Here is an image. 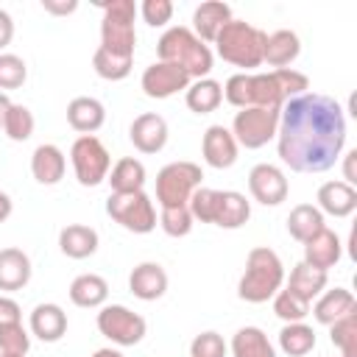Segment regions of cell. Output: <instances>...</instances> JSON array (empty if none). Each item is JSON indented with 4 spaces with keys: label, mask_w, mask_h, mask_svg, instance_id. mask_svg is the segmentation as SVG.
<instances>
[{
    "label": "cell",
    "mask_w": 357,
    "mask_h": 357,
    "mask_svg": "<svg viewBox=\"0 0 357 357\" xmlns=\"http://www.w3.org/2000/svg\"><path fill=\"white\" fill-rule=\"evenodd\" d=\"M346 145V117L335 98L304 92L284 100L279 112V159L296 173H324L335 167Z\"/></svg>",
    "instance_id": "cell-1"
},
{
    "label": "cell",
    "mask_w": 357,
    "mask_h": 357,
    "mask_svg": "<svg viewBox=\"0 0 357 357\" xmlns=\"http://www.w3.org/2000/svg\"><path fill=\"white\" fill-rule=\"evenodd\" d=\"M284 284V265L279 254L268 245H257L245 257V271L237 282V296L248 304H262L273 298Z\"/></svg>",
    "instance_id": "cell-2"
},
{
    "label": "cell",
    "mask_w": 357,
    "mask_h": 357,
    "mask_svg": "<svg viewBox=\"0 0 357 357\" xmlns=\"http://www.w3.org/2000/svg\"><path fill=\"white\" fill-rule=\"evenodd\" d=\"M156 56L159 61L178 64L190 78H206L212 70V50L204 45L187 25H173L167 28L159 42H156Z\"/></svg>",
    "instance_id": "cell-3"
},
{
    "label": "cell",
    "mask_w": 357,
    "mask_h": 357,
    "mask_svg": "<svg viewBox=\"0 0 357 357\" xmlns=\"http://www.w3.org/2000/svg\"><path fill=\"white\" fill-rule=\"evenodd\" d=\"M265 31L245 22V20H229L220 33L215 36V50L223 61L243 67L245 73L262 64V50H265Z\"/></svg>",
    "instance_id": "cell-4"
},
{
    "label": "cell",
    "mask_w": 357,
    "mask_h": 357,
    "mask_svg": "<svg viewBox=\"0 0 357 357\" xmlns=\"http://www.w3.org/2000/svg\"><path fill=\"white\" fill-rule=\"evenodd\" d=\"M98 6L103 8L100 47H106L109 53L134 59V47H137V31H134L137 6H134V0H98Z\"/></svg>",
    "instance_id": "cell-5"
},
{
    "label": "cell",
    "mask_w": 357,
    "mask_h": 357,
    "mask_svg": "<svg viewBox=\"0 0 357 357\" xmlns=\"http://www.w3.org/2000/svg\"><path fill=\"white\" fill-rule=\"evenodd\" d=\"M223 98L237 109H248V106L282 109L284 106V98L271 73H234L223 84Z\"/></svg>",
    "instance_id": "cell-6"
},
{
    "label": "cell",
    "mask_w": 357,
    "mask_h": 357,
    "mask_svg": "<svg viewBox=\"0 0 357 357\" xmlns=\"http://www.w3.org/2000/svg\"><path fill=\"white\" fill-rule=\"evenodd\" d=\"M204 170L195 162H170L156 173V201L159 206H187L190 195L201 187Z\"/></svg>",
    "instance_id": "cell-7"
},
{
    "label": "cell",
    "mask_w": 357,
    "mask_h": 357,
    "mask_svg": "<svg viewBox=\"0 0 357 357\" xmlns=\"http://www.w3.org/2000/svg\"><path fill=\"white\" fill-rule=\"evenodd\" d=\"M106 215L134 234H148L156 229V209L145 190L139 192H112L106 198Z\"/></svg>",
    "instance_id": "cell-8"
},
{
    "label": "cell",
    "mask_w": 357,
    "mask_h": 357,
    "mask_svg": "<svg viewBox=\"0 0 357 357\" xmlns=\"http://www.w3.org/2000/svg\"><path fill=\"white\" fill-rule=\"evenodd\" d=\"M279 112L282 109H265V106H248L240 109L231 120V137L237 139V145L257 151L262 145H268L271 139H276L279 131Z\"/></svg>",
    "instance_id": "cell-9"
},
{
    "label": "cell",
    "mask_w": 357,
    "mask_h": 357,
    "mask_svg": "<svg viewBox=\"0 0 357 357\" xmlns=\"http://www.w3.org/2000/svg\"><path fill=\"white\" fill-rule=\"evenodd\" d=\"M70 162H73V173L78 178V184H84V187H98L100 181H106V176L112 170V156L95 134H81L73 142Z\"/></svg>",
    "instance_id": "cell-10"
},
{
    "label": "cell",
    "mask_w": 357,
    "mask_h": 357,
    "mask_svg": "<svg viewBox=\"0 0 357 357\" xmlns=\"http://www.w3.org/2000/svg\"><path fill=\"white\" fill-rule=\"evenodd\" d=\"M98 332L109 337L114 346H137L145 337L148 324L139 312L123 304H106L98 312Z\"/></svg>",
    "instance_id": "cell-11"
},
{
    "label": "cell",
    "mask_w": 357,
    "mask_h": 357,
    "mask_svg": "<svg viewBox=\"0 0 357 357\" xmlns=\"http://www.w3.org/2000/svg\"><path fill=\"white\" fill-rule=\"evenodd\" d=\"M190 75L178 67V64H170V61H153L151 67H145L142 78H139V86L148 98H156V100H165L181 89L190 86Z\"/></svg>",
    "instance_id": "cell-12"
},
{
    "label": "cell",
    "mask_w": 357,
    "mask_h": 357,
    "mask_svg": "<svg viewBox=\"0 0 357 357\" xmlns=\"http://www.w3.org/2000/svg\"><path fill=\"white\" fill-rule=\"evenodd\" d=\"M248 190L254 195V201H259L262 206H279L287 198V176L282 173V167L259 162L251 167L248 173Z\"/></svg>",
    "instance_id": "cell-13"
},
{
    "label": "cell",
    "mask_w": 357,
    "mask_h": 357,
    "mask_svg": "<svg viewBox=\"0 0 357 357\" xmlns=\"http://www.w3.org/2000/svg\"><path fill=\"white\" fill-rule=\"evenodd\" d=\"M237 139L231 137V131L226 126H209L204 131V139H201V153H204V162L215 170H226L237 162Z\"/></svg>",
    "instance_id": "cell-14"
},
{
    "label": "cell",
    "mask_w": 357,
    "mask_h": 357,
    "mask_svg": "<svg viewBox=\"0 0 357 357\" xmlns=\"http://www.w3.org/2000/svg\"><path fill=\"white\" fill-rule=\"evenodd\" d=\"M128 137L139 153H159L167 145V120L156 112H145L134 117Z\"/></svg>",
    "instance_id": "cell-15"
},
{
    "label": "cell",
    "mask_w": 357,
    "mask_h": 357,
    "mask_svg": "<svg viewBox=\"0 0 357 357\" xmlns=\"http://www.w3.org/2000/svg\"><path fill=\"white\" fill-rule=\"evenodd\" d=\"M340 257H343L340 237L332 229L324 226L315 237H310L304 243V259L301 262H307L310 268H318V271H329V268H335L340 262Z\"/></svg>",
    "instance_id": "cell-16"
},
{
    "label": "cell",
    "mask_w": 357,
    "mask_h": 357,
    "mask_svg": "<svg viewBox=\"0 0 357 357\" xmlns=\"http://www.w3.org/2000/svg\"><path fill=\"white\" fill-rule=\"evenodd\" d=\"M128 290L139 301H156L167 293V273L159 262H139L128 273Z\"/></svg>",
    "instance_id": "cell-17"
},
{
    "label": "cell",
    "mask_w": 357,
    "mask_h": 357,
    "mask_svg": "<svg viewBox=\"0 0 357 357\" xmlns=\"http://www.w3.org/2000/svg\"><path fill=\"white\" fill-rule=\"evenodd\" d=\"M231 20V6L223 0H206L192 11V33L206 45L215 42V36L220 33V28Z\"/></svg>",
    "instance_id": "cell-18"
},
{
    "label": "cell",
    "mask_w": 357,
    "mask_h": 357,
    "mask_svg": "<svg viewBox=\"0 0 357 357\" xmlns=\"http://www.w3.org/2000/svg\"><path fill=\"white\" fill-rule=\"evenodd\" d=\"M318 209L321 215L349 218L357 209V190L346 181H324L318 187Z\"/></svg>",
    "instance_id": "cell-19"
},
{
    "label": "cell",
    "mask_w": 357,
    "mask_h": 357,
    "mask_svg": "<svg viewBox=\"0 0 357 357\" xmlns=\"http://www.w3.org/2000/svg\"><path fill=\"white\" fill-rule=\"evenodd\" d=\"M64 167H67V159L61 153L59 145H50V142H42L33 148L31 153V173L39 184H59L64 178Z\"/></svg>",
    "instance_id": "cell-20"
},
{
    "label": "cell",
    "mask_w": 357,
    "mask_h": 357,
    "mask_svg": "<svg viewBox=\"0 0 357 357\" xmlns=\"http://www.w3.org/2000/svg\"><path fill=\"white\" fill-rule=\"evenodd\" d=\"M67 332V312L59 304H36L31 312V335H36L42 343H56Z\"/></svg>",
    "instance_id": "cell-21"
},
{
    "label": "cell",
    "mask_w": 357,
    "mask_h": 357,
    "mask_svg": "<svg viewBox=\"0 0 357 357\" xmlns=\"http://www.w3.org/2000/svg\"><path fill=\"white\" fill-rule=\"evenodd\" d=\"M67 123L78 134H95L106 123V109H103V103L98 98H89V95L73 98L67 103Z\"/></svg>",
    "instance_id": "cell-22"
},
{
    "label": "cell",
    "mask_w": 357,
    "mask_h": 357,
    "mask_svg": "<svg viewBox=\"0 0 357 357\" xmlns=\"http://www.w3.org/2000/svg\"><path fill=\"white\" fill-rule=\"evenodd\" d=\"M354 310H357V301H354L351 290H346V287L324 290V293L315 298V304H312V315H315V321L324 324V326H332L337 318H343V315H349V312H354Z\"/></svg>",
    "instance_id": "cell-23"
},
{
    "label": "cell",
    "mask_w": 357,
    "mask_h": 357,
    "mask_svg": "<svg viewBox=\"0 0 357 357\" xmlns=\"http://www.w3.org/2000/svg\"><path fill=\"white\" fill-rule=\"evenodd\" d=\"M31 282V259L22 248H3L0 251V290L14 293Z\"/></svg>",
    "instance_id": "cell-24"
},
{
    "label": "cell",
    "mask_w": 357,
    "mask_h": 357,
    "mask_svg": "<svg viewBox=\"0 0 357 357\" xmlns=\"http://www.w3.org/2000/svg\"><path fill=\"white\" fill-rule=\"evenodd\" d=\"M251 218V201L237 190H220L218 209H215V226L220 229H240Z\"/></svg>",
    "instance_id": "cell-25"
},
{
    "label": "cell",
    "mask_w": 357,
    "mask_h": 357,
    "mask_svg": "<svg viewBox=\"0 0 357 357\" xmlns=\"http://www.w3.org/2000/svg\"><path fill=\"white\" fill-rule=\"evenodd\" d=\"M301 53V42L293 31L282 28V31H273L265 36V50H262V61H268L271 67L282 70V67H290Z\"/></svg>",
    "instance_id": "cell-26"
},
{
    "label": "cell",
    "mask_w": 357,
    "mask_h": 357,
    "mask_svg": "<svg viewBox=\"0 0 357 357\" xmlns=\"http://www.w3.org/2000/svg\"><path fill=\"white\" fill-rule=\"evenodd\" d=\"M59 248L70 259H86L98 251V231L84 223H70L59 231Z\"/></svg>",
    "instance_id": "cell-27"
},
{
    "label": "cell",
    "mask_w": 357,
    "mask_h": 357,
    "mask_svg": "<svg viewBox=\"0 0 357 357\" xmlns=\"http://www.w3.org/2000/svg\"><path fill=\"white\" fill-rule=\"evenodd\" d=\"M326 282H329L326 271H318V268H310L307 262H298V265L290 271V279H287V287H284V290H290L296 298L312 304V301L326 290Z\"/></svg>",
    "instance_id": "cell-28"
},
{
    "label": "cell",
    "mask_w": 357,
    "mask_h": 357,
    "mask_svg": "<svg viewBox=\"0 0 357 357\" xmlns=\"http://www.w3.org/2000/svg\"><path fill=\"white\" fill-rule=\"evenodd\" d=\"M106 298H109V282L98 273H81L70 282V301L75 307L95 310V307H103Z\"/></svg>",
    "instance_id": "cell-29"
},
{
    "label": "cell",
    "mask_w": 357,
    "mask_h": 357,
    "mask_svg": "<svg viewBox=\"0 0 357 357\" xmlns=\"http://www.w3.org/2000/svg\"><path fill=\"white\" fill-rule=\"evenodd\" d=\"M184 100L187 109L195 114H209L223 103V84H218L215 78H198L190 81V86L184 89Z\"/></svg>",
    "instance_id": "cell-30"
},
{
    "label": "cell",
    "mask_w": 357,
    "mask_h": 357,
    "mask_svg": "<svg viewBox=\"0 0 357 357\" xmlns=\"http://www.w3.org/2000/svg\"><path fill=\"white\" fill-rule=\"evenodd\" d=\"M112 192H139L145 187V165L134 156H123L106 176Z\"/></svg>",
    "instance_id": "cell-31"
},
{
    "label": "cell",
    "mask_w": 357,
    "mask_h": 357,
    "mask_svg": "<svg viewBox=\"0 0 357 357\" xmlns=\"http://www.w3.org/2000/svg\"><path fill=\"white\" fill-rule=\"evenodd\" d=\"M231 357H276V349L259 326H243L231 337Z\"/></svg>",
    "instance_id": "cell-32"
},
{
    "label": "cell",
    "mask_w": 357,
    "mask_h": 357,
    "mask_svg": "<svg viewBox=\"0 0 357 357\" xmlns=\"http://www.w3.org/2000/svg\"><path fill=\"white\" fill-rule=\"evenodd\" d=\"M321 229H324V215H321L318 206H312V204H298V206L290 209V215H287V231H290V237L298 240L301 245H304L310 237H315Z\"/></svg>",
    "instance_id": "cell-33"
},
{
    "label": "cell",
    "mask_w": 357,
    "mask_h": 357,
    "mask_svg": "<svg viewBox=\"0 0 357 357\" xmlns=\"http://www.w3.org/2000/svg\"><path fill=\"white\" fill-rule=\"evenodd\" d=\"M279 349L287 357H304L315 349V329L307 326L304 321L298 324H284L279 332Z\"/></svg>",
    "instance_id": "cell-34"
},
{
    "label": "cell",
    "mask_w": 357,
    "mask_h": 357,
    "mask_svg": "<svg viewBox=\"0 0 357 357\" xmlns=\"http://www.w3.org/2000/svg\"><path fill=\"white\" fill-rule=\"evenodd\" d=\"M131 64H134V59L109 53L106 47H98L95 56H92V67H95V73H98L103 81H123V78H128Z\"/></svg>",
    "instance_id": "cell-35"
},
{
    "label": "cell",
    "mask_w": 357,
    "mask_h": 357,
    "mask_svg": "<svg viewBox=\"0 0 357 357\" xmlns=\"http://www.w3.org/2000/svg\"><path fill=\"white\" fill-rule=\"evenodd\" d=\"M329 340L343 351V357H357V310L329 326Z\"/></svg>",
    "instance_id": "cell-36"
},
{
    "label": "cell",
    "mask_w": 357,
    "mask_h": 357,
    "mask_svg": "<svg viewBox=\"0 0 357 357\" xmlns=\"http://www.w3.org/2000/svg\"><path fill=\"white\" fill-rule=\"evenodd\" d=\"M3 131H6L8 139L25 142L33 134V114H31V109L22 106V103H11L8 112H6V120H3Z\"/></svg>",
    "instance_id": "cell-37"
},
{
    "label": "cell",
    "mask_w": 357,
    "mask_h": 357,
    "mask_svg": "<svg viewBox=\"0 0 357 357\" xmlns=\"http://www.w3.org/2000/svg\"><path fill=\"white\" fill-rule=\"evenodd\" d=\"M192 215L190 206H165L159 215V226L167 237H187L192 231Z\"/></svg>",
    "instance_id": "cell-38"
},
{
    "label": "cell",
    "mask_w": 357,
    "mask_h": 357,
    "mask_svg": "<svg viewBox=\"0 0 357 357\" xmlns=\"http://www.w3.org/2000/svg\"><path fill=\"white\" fill-rule=\"evenodd\" d=\"M28 349H31V335L25 332L22 321H20V324H6V326H0V354L25 357Z\"/></svg>",
    "instance_id": "cell-39"
},
{
    "label": "cell",
    "mask_w": 357,
    "mask_h": 357,
    "mask_svg": "<svg viewBox=\"0 0 357 357\" xmlns=\"http://www.w3.org/2000/svg\"><path fill=\"white\" fill-rule=\"evenodd\" d=\"M218 195H220V190H212V187H198V190L190 195V201H187L192 220L212 223V220H215V209H218Z\"/></svg>",
    "instance_id": "cell-40"
},
{
    "label": "cell",
    "mask_w": 357,
    "mask_h": 357,
    "mask_svg": "<svg viewBox=\"0 0 357 357\" xmlns=\"http://www.w3.org/2000/svg\"><path fill=\"white\" fill-rule=\"evenodd\" d=\"M273 312H276L284 324H298V321H304V318L310 315V304L301 301V298H296L290 290H279V293L273 296Z\"/></svg>",
    "instance_id": "cell-41"
},
{
    "label": "cell",
    "mask_w": 357,
    "mask_h": 357,
    "mask_svg": "<svg viewBox=\"0 0 357 357\" xmlns=\"http://www.w3.org/2000/svg\"><path fill=\"white\" fill-rule=\"evenodd\" d=\"M271 75H273V81H276V86H279V92H282L284 100H293V98H298V95H304L310 89V78L304 73L293 70V67L273 70Z\"/></svg>",
    "instance_id": "cell-42"
},
{
    "label": "cell",
    "mask_w": 357,
    "mask_h": 357,
    "mask_svg": "<svg viewBox=\"0 0 357 357\" xmlns=\"http://www.w3.org/2000/svg\"><path fill=\"white\" fill-rule=\"evenodd\" d=\"M28 78V67L17 53H0V89H20Z\"/></svg>",
    "instance_id": "cell-43"
},
{
    "label": "cell",
    "mask_w": 357,
    "mask_h": 357,
    "mask_svg": "<svg viewBox=\"0 0 357 357\" xmlns=\"http://www.w3.org/2000/svg\"><path fill=\"white\" fill-rule=\"evenodd\" d=\"M226 343L218 332H201L190 343V357H226Z\"/></svg>",
    "instance_id": "cell-44"
},
{
    "label": "cell",
    "mask_w": 357,
    "mask_h": 357,
    "mask_svg": "<svg viewBox=\"0 0 357 357\" xmlns=\"http://www.w3.org/2000/svg\"><path fill=\"white\" fill-rule=\"evenodd\" d=\"M137 11L142 14V20L151 28H162L173 20V3L170 0H142V6Z\"/></svg>",
    "instance_id": "cell-45"
},
{
    "label": "cell",
    "mask_w": 357,
    "mask_h": 357,
    "mask_svg": "<svg viewBox=\"0 0 357 357\" xmlns=\"http://www.w3.org/2000/svg\"><path fill=\"white\" fill-rule=\"evenodd\" d=\"M20 321H22L20 304H17L14 298H8V296H0V326H6V324H20Z\"/></svg>",
    "instance_id": "cell-46"
},
{
    "label": "cell",
    "mask_w": 357,
    "mask_h": 357,
    "mask_svg": "<svg viewBox=\"0 0 357 357\" xmlns=\"http://www.w3.org/2000/svg\"><path fill=\"white\" fill-rule=\"evenodd\" d=\"M42 8L47 14H56V17H64V14H73L78 8V0H42Z\"/></svg>",
    "instance_id": "cell-47"
},
{
    "label": "cell",
    "mask_w": 357,
    "mask_h": 357,
    "mask_svg": "<svg viewBox=\"0 0 357 357\" xmlns=\"http://www.w3.org/2000/svg\"><path fill=\"white\" fill-rule=\"evenodd\" d=\"M11 39H14V20H11L8 11L0 8V50H3Z\"/></svg>",
    "instance_id": "cell-48"
},
{
    "label": "cell",
    "mask_w": 357,
    "mask_h": 357,
    "mask_svg": "<svg viewBox=\"0 0 357 357\" xmlns=\"http://www.w3.org/2000/svg\"><path fill=\"white\" fill-rule=\"evenodd\" d=\"M343 159H346V162H343V181L354 187V181H357V173H354V162H357V151H349V153H346Z\"/></svg>",
    "instance_id": "cell-49"
},
{
    "label": "cell",
    "mask_w": 357,
    "mask_h": 357,
    "mask_svg": "<svg viewBox=\"0 0 357 357\" xmlns=\"http://www.w3.org/2000/svg\"><path fill=\"white\" fill-rule=\"evenodd\" d=\"M11 209H14V204H11V198L6 195V192H0V223L11 215Z\"/></svg>",
    "instance_id": "cell-50"
},
{
    "label": "cell",
    "mask_w": 357,
    "mask_h": 357,
    "mask_svg": "<svg viewBox=\"0 0 357 357\" xmlns=\"http://www.w3.org/2000/svg\"><path fill=\"white\" fill-rule=\"evenodd\" d=\"M8 106H11L8 95H6V92H0V128H3V120H6V112H8Z\"/></svg>",
    "instance_id": "cell-51"
},
{
    "label": "cell",
    "mask_w": 357,
    "mask_h": 357,
    "mask_svg": "<svg viewBox=\"0 0 357 357\" xmlns=\"http://www.w3.org/2000/svg\"><path fill=\"white\" fill-rule=\"evenodd\" d=\"M92 357H123V351H117V349H112V346H109V349H98Z\"/></svg>",
    "instance_id": "cell-52"
},
{
    "label": "cell",
    "mask_w": 357,
    "mask_h": 357,
    "mask_svg": "<svg viewBox=\"0 0 357 357\" xmlns=\"http://www.w3.org/2000/svg\"><path fill=\"white\" fill-rule=\"evenodd\" d=\"M0 357H8V354H0Z\"/></svg>",
    "instance_id": "cell-53"
}]
</instances>
